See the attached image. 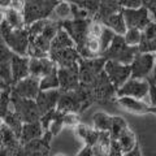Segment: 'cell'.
<instances>
[{
	"instance_id": "8",
	"label": "cell",
	"mask_w": 156,
	"mask_h": 156,
	"mask_svg": "<svg viewBox=\"0 0 156 156\" xmlns=\"http://www.w3.org/2000/svg\"><path fill=\"white\" fill-rule=\"evenodd\" d=\"M104 72H105V74L108 76L112 85L115 86L116 91L131 77V66L130 65H125V64L112 61V60L105 61Z\"/></svg>"
},
{
	"instance_id": "26",
	"label": "cell",
	"mask_w": 156,
	"mask_h": 156,
	"mask_svg": "<svg viewBox=\"0 0 156 156\" xmlns=\"http://www.w3.org/2000/svg\"><path fill=\"white\" fill-rule=\"evenodd\" d=\"M70 3L76 4V5L86 9L90 14H96L99 11V4L100 0H69Z\"/></svg>"
},
{
	"instance_id": "6",
	"label": "cell",
	"mask_w": 156,
	"mask_h": 156,
	"mask_svg": "<svg viewBox=\"0 0 156 156\" xmlns=\"http://www.w3.org/2000/svg\"><path fill=\"white\" fill-rule=\"evenodd\" d=\"M148 90H150V81L142 80V78H133L130 77L125 83L117 90V95L120 96H130L135 99L144 100L150 107L148 100Z\"/></svg>"
},
{
	"instance_id": "3",
	"label": "cell",
	"mask_w": 156,
	"mask_h": 156,
	"mask_svg": "<svg viewBox=\"0 0 156 156\" xmlns=\"http://www.w3.org/2000/svg\"><path fill=\"white\" fill-rule=\"evenodd\" d=\"M58 0H27L26 9L23 12L26 25H31L38 20H44L52 16Z\"/></svg>"
},
{
	"instance_id": "36",
	"label": "cell",
	"mask_w": 156,
	"mask_h": 156,
	"mask_svg": "<svg viewBox=\"0 0 156 156\" xmlns=\"http://www.w3.org/2000/svg\"><path fill=\"white\" fill-rule=\"evenodd\" d=\"M0 3H2V9H8L11 8L12 0H0Z\"/></svg>"
},
{
	"instance_id": "25",
	"label": "cell",
	"mask_w": 156,
	"mask_h": 156,
	"mask_svg": "<svg viewBox=\"0 0 156 156\" xmlns=\"http://www.w3.org/2000/svg\"><path fill=\"white\" fill-rule=\"evenodd\" d=\"M122 37L128 46L138 48L143 41V31L138 30V29H128Z\"/></svg>"
},
{
	"instance_id": "19",
	"label": "cell",
	"mask_w": 156,
	"mask_h": 156,
	"mask_svg": "<svg viewBox=\"0 0 156 156\" xmlns=\"http://www.w3.org/2000/svg\"><path fill=\"white\" fill-rule=\"evenodd\" d=\"M52 16H53V18L57 20V21H60V22L74 20L73 4L69 2V0H58V3L56 4V7L52 12Z\"/></svg>"
},
{
	"instance_id": "22",
	"label": "cell",
	"mask_w": 156,
	"mask_h": 156,
	"mask_svg": "<svg viewBox=\"0 0 156 156\" xmlns=\"http://www.w3.org/2000/svg\"><path fill=\"white\" fill-rule=\"evenodd\" d=\"M117 142H119L121 150H122V152L126 154L129 152V151L134 150L136 147V138H135V134L131 131L129 128L125 129L122 133L120 134V136L116 139Z\"/></svg>"
},
{
	"instance_id": "37",
	"label": "cell",
	"mask_w": 156,
	"mask_h": 156,
	"mask_svg": "<svg viewBox=\"0 0 156 156\" xmlns=\"http://www.w3.org/2000/svg\"><path fill=\"white\" fill-rule=\"evenodd\" d=\"M126 2H128V0H120V3H121V5H122V8H124V5L126 4Z\"/></svg>"
},
{
	"instance_id": "14",
	"label": "cell",
	"mask_w": 156,
	"mask_h": 156,
	"mask_svg": "<svg viewBox=\"0 0 156 156\" xmlns=\"http://www.w3.org/2000/svg\"><path fill=\"white\" fill-rule=\"evenodd\" d=\"M12 74L13 82L17 83L18 81L30 76V57L20 56L13 53L12 56Z\"/></svg>"
},
{
	"instance_id": "23",
	"label": "cell",
	"mask_w": 156,
	"mask_h": 156,
	"mask_svg": "<svg viewBox=\"0 0 156 156\" xmlns=\"http://www.w3.org/2000/svg\"><path fill=\"white\" fill-rule=\"evenodd\" d=\"M92 121H94V129L99 131H111L113 117L104 113V112H98L92 117Z\"/></svg>"
},
{
	"instance_id": "35",
	"label": "cell",
	"mask_w": 156,
	"mask_h": 156,
	"mask_svg": "<svg viewBox=\"0 0 156 156\" xmlns=\"http://www.w3.org/2000/svg\"><path fill=\"white\" fill-rule=\"evenodd\" d=\"M125 156H142V154H140L139 147L136 146V147H135L134 150H131V151H129V152H126V154H125Z\"/></svg>"
},
{
	"instance_id": "21",
	"label": "cell",
	"mask_w": 156,
	"mask_h": 156,
	"mask_svg": "<svg viewBox=\"0 0 156 156\" xmlns=\"http://www.w3.org/2000/svg\"><path fill=\"white\" fill-rule=\"evenodd\" d=\"M122 9L124 8L121 5L120 0H100L99 11H98L96 14H98V17H99V21H101L103 18L122 11Z\"/></svg>"
},
{
	"instance_id": "7",
	"label": "cell",
	"mask_w": 156,
	"mask_h": 156,
	"mask_svg": "<svg viewBox=\"0 0 156 156\" xmlns=\"http://www.w3.org/2000/svg\"><path fill=\"white\" fill-rule=\"evenodd\" d=\"M125 22L128 29H138L144 30L151 22L154 21L150 11L146 7L140 8H124L122 9Z\"/></svg>"
},
{
	"instance_id": "15",
	"label": "cell",
	"mask_w": 156,
	"mask_h": 156,
	"mask_svg": "<svg viewBox=\"0 0 156 156\" xmlns=\"http://www.w3.org/2000/svg\"><path fill=\"white\" fill-rule=\"evenodd\" d=\"M43 126L41 121H34V122L23 124L21 135H20V142L22 144H27L35 139H41L43 136Z\"/></svg>"
},
{
	"instance_id": "20",
	"label": "cell",
	"mask_w": 156,
	"mask_h": 156,
	"mask_svg": "<svg viewBox=\"0 0 156 156\" xmlns=\"http://www.w3.org/2000/svg\"><path fill=\"white\" fill-rule=\"evenodd\" d=\"M2 21H5L12 29H23L26 26L23 13H20L12 8L2 9Z\"/></svg>"
},
{
	"instance_id": "9",
	"label": "cell",
	"mask_w": 156,
	"mask_h": 156,
	"mask_svg": "<svg viewBox=\"0 0 156 156\" xmlns=\"http://www.w3.org/2000/svg\"><path fill=\"white\" fill-rule=\"evenodd\" d=\"M130 66H131V77L146 80L151 74V72L154 70L155 66L154 53L138 52Z\"/></svg>"
},
{
	"instance_id": "27",
	"label": "cell",
	"mask_w": 156,
	"mask_h": 156,
	"mask_svg": "<svg viewBox=\"0 0 156 156\" xmlns=\"http://www.w3.org/2000/svg\"><path fill=\"white\" fill-rule=\"evenodd\" d=\"M116 35H117V34H116L115 31H112L111 29H108V27L104 26L103 33H101V35H100V38H99L100 46H101V53L105 52V51L111 47V44H112V43H113V41H115Z\"/></svg>"
},
{
	"instance_id": "12",
	"label": "cell",
	"mask_w": 156,
	"mask_h": 156,
	"mask_svg": "<svg viewBox=\"0 0 156 156\" xmlns=\"http://www.w3.org/2000/svg\"><path fill=\"white\" fill-rule=\"evenodd\" d=\"M58 81H60V89L65 91H73L78 87L80 82V68H60L57 70Z\"/></svg>"
},
{
	"instance_id": "16",
	"label": "cell",
	"mask_w": 156,
	"mask_h": 156,
	"mask_svg": "<svg viewBox=\"0 0 156 156\" xmlns=\"http://www.w3.org/2000/svg\"><path fill=\"white\" fill-rule=\"evenodd\" d=\"M119 104L124 109H126L128 112H131V113H135V115H143L151 109V107L144 100L135 99V98H130V96H120Z\"/></svg>"
},
{
	"instance_id": "5",
	"label": "cell",
	"mask_w": 156,
	"mask_h": 156,
	"mask_svg": "<svg viewBox=\"0 0 156 156\" xmlns=\"http://www.w3.org/2000/svg\"><path fill=\"white\" fill-rule=\"evenodd\" d=\"M12 104L14 111L17 112L23 122H34V121H39L42 117V112L39 109L37 104V100L34 99H23L17 95L12 94Z\"/></svg>"
},
{
	"instance_id": "33",
	"label": "cell",
	"mask_w": 156,
	"mask_h": 156,
	"mask_svg": "<svg viewBox=\"0 0 156 156\" xmlns=\"http://www.w3.org/2000/svg\"><path fill=\"white\" fill-rule=\"evenodd\" d=\"M148 100L151 107H156V82L150 81V90H148Z\"/></svg>"
},
{
	"instance_id": "32",
	"label": "cell",
	"mask_w": 156,
	"mask_h": 156,
	"mask_svg": "<svg viewBox=\"0 0 156 156\" xmlns=\"http://www.w3.org/2000/svg\"><path fill=\"white\" fill-rule=\"evenodd\" d=\"M26 4H27V0H12L11 8L20 13H23L26 9Z\"/></svg>"
},
{
	"instance_id": "28",
	"label": "cell",
	"mask_w": 156,
	"mask_h": 156,
	"mask_svg": "<svg viewBox=\"0 0 156 156\" xmlns=\"http://www.w3.org/2000/svg\"><path fill=\"white\" fill-rule=\"evenodd\" d=\"M125 129H128V124L125 122V120L120 116H115L113 117V124H112V129L109 131L112 139L116 140Z\"/></svg>"
},
{
	"instance_id": "30",
	"label": "cell",
	"mask_w": 156,
	"mask_h": 156,
	"mask_svg": "<svg viewBox=\"0 0 156 156\" xmlns=\"http://www.w3.org/2000/svg\"><path fill=\"white\" fill-rule=\"evenodd\" d=\"M62 121H64L65 126H72V128H76V126L80 124V116H78L76 112H66V113H64Z\"/></svg>"
},
{
	"instance_id": "38",
	"label": "cell",
	"mask_w": 156,
	"mask_h": 156,
	"mask_svg": "<svg viewBox=\"0 0 156 156\" xmlns=\"http://www.w3.org/2000/svg\"><path fill=\"white\" fill-rule=\"evenodd\" d=\"M154 60H155V66H156V51L154 52Z\"/></svg>"
},
{
	"instance_id": "39",
	"label": "cell",
	"mask_w": 156,
	"mask_h": 156,
	"mask_svg": "<svg viewBox=\"0 0 156 156\" xmlns=\"http://www.w3.org/2000/svg\"><path fill=\"white\" fill-rule=\"evenodd\" d=\"M56 156H65V155H62V154H60V155H56Z\"/></svg>"
},
{
	"instance_id": "4",
	"label": "cell",
	"mask_w": 156,
	"mask_h": 156,
	"mask_svg": "<svg viewBox=\"0 0 156 156\" xmlns=\"http://www.w3.org/2000/svg\"><path fill=\"white\" fill-rule=\"evenodd\" d=\"M90 21L89 20H70V21L61 22L60 25L65 29V30L70 34L73 41L76 42L77 50L80 53L83 55L85 52V46L89 39V27H90Z\"/></svg>"
},
{
	"instance_id": "11",
	"label": "cell",
	"mask_w": 156,
	"mask_h": 156,
	"mask_svg": "<svg viewBox=\"0 0 156 156\" xmlns=\"http://www.w3.org/2000/svg\"><path fill=\"white\" fill-rule=\"evenodd\" d=\"M56 69V64L52 58L48 57H30V76L42 80Z\"/></svg>"
},
{
	"instance_id": "2",
	"label": "cell",
	"mask_w": 156,
	"mask_h": 156,
	"mask_svg": "<svg viewBox=\"0 0 156 156\" xmlns=\"http://www.w3.org/2000/svg\"><path fill=\"white\" fill-rule=\"evenodd\" d=\"M138 52H139L138 48L126 44L122 35H116L113 43L105 52L101 53V56L107 57L108 60L112 61H117L125 65H131V62H133Z\"/></svg>"
},
{
	"instance_id": "29",
	"label": "cell",
	"mask_w": 156,
	"mask_h": 156,
	"mask_svg": "<svg viewBox=\"0 0 156 156\" xmlns=\"http://www.w3.org/2000/svg\"><path fill=\"white\" fill-rule=\"evenodd\" d=\"M103 29H104V25L99 21V20H98V21H92L90 23V27H89V37L99 39L101 33H103Z\"/></svg>"
},
{
	"instance_id": "10",
	"label": "cell",
	"mask_w": 156,
	"mask_h": 156,
	"mask_svg": "<svg viewBox=\"0 0 156 156\" xmlns=\"http://www.w3.org/2000/svg\"><path fill=\"white\" fill-rule=\"evenodd\" d=\"M41 92V80L34 76H29L23 80L18 81L14 85L12 94L17 95L23 99H37V96Z\"/></svg>"
},
{
	"instance_id": "31",
	"label": "cell",
	"mask_w": 156,
	"mask_h": 156,
	"mask_svg": "<svg viewBox=\"0 0 156 156\" xmlns=\"http://www.w3.org/2000/svg\"><path fill=\"white\" fill-rule=\"evenodd\" d=\"M74 131H76V135L81 140H85L86 136L89 135V133H90V128L89 126H86V125H83V124H78L74 128Z\"/></svg>"
},
{
	"instance_id": "1",
	"label": "cell",
	"mask_w": 156,
	"mask_h": 156,
	"mask_svg": "<svg viewBox=\"0 0 156 156\" xmlns=\"http://www.w3.org/2000/svg\"><path fill=\"white\" fill-rule=\"evenodd\" d=\"M2 35H3V43H5V46L13 53L20 56L29 55L30 35H29L26 27L12 29L5 21H2Z\"/></svg>"
},
{
	"instance_id": "13",
	"label": "cell",
	"mask_w": 156,
	"mask_h": 156,
	"mask_svg": "<svg viewBox=\"0 0 156 156\" xmlns=\"http://www.w3.org/2000/svg\"><path fill=\"white\" fill-rule=\"evenodd\" d=\"M35 100L42 112V116L51 111H55V107H57L58 100H60L58 90H41Z\"/></svg>"
},
{
	"instance_id": "24",
	"label": "cell",
	"mask_w": 156,
	"mask_h": 156,
	"mask_svg": "<svg viewBox=\"0 0 156 156\" xmlns=\"http://www.w3.org/2000/svg\"><path fill=\"white\" fill-rule=\"evenodd\" d=\"M57 68L52 73L47 74L41 80V90H57L60 87V81H58V73Z\"/></svg>"
},
{
	"instance_id": "34",
	"label": "cell",
	"mask_w": 156,
	"mask_h": 156,
	"mask_svg": "<svg viewBox=\"0 0 156 156\" xmlns=\"http://www.w3.org/2000/svg\"><path fill=\"white\" fill-rule=\"evenodd\" d=\"M77 156H96L95 154V148L92 146H89V144H85L83 148H82L80 152L77 154Z\"/></svg>"
},
{
	"instance_id": "17",
	"label": "cell",
	"mask_w": 156,
	"mask_h": 156,
	"mask_svg": "<svg viewBox=\"0 0 156 156\" xmlns=\"http://www.w3.org/2000/svg\"><path fill=\"white\" fill-rule=\"evenodd\" d=\"M100 22L103 23L105 27H108L112 31H115L117 35H124V34L126 33V30H128V26H126L122 11L113 13V14H111V16L103 18Z\"/></svg>"
},
{
	"instance_id": "18",
	"label": "cell",
	"mask_w": 156,
	"mask_h": 156,
	"mask_svg": "<svg viewBox=\"0 0 156 156\" xmlns=\"http://www.w3.org/2000/svg\"><path fill=\"white\" fill-rule=\"evenodd\" d=\"M73 47L77 48L76 42L73 41V38L70 37V34L60 25V29H58L56 37L53 38V41L51 43V52L62 51V50H66V48H73Z\"/></svg>"
}]
</instances>
